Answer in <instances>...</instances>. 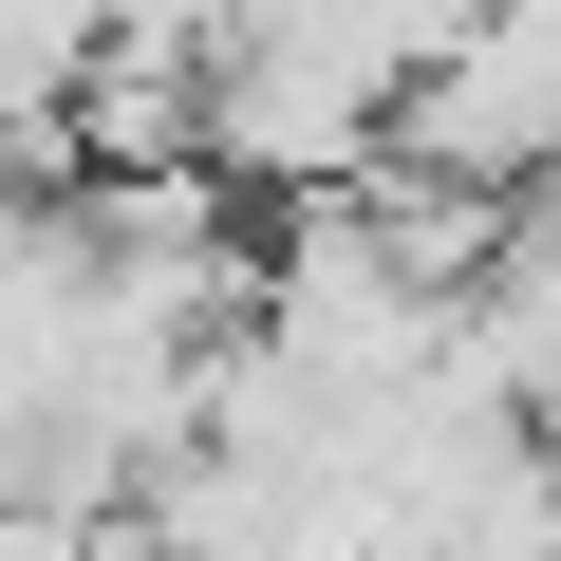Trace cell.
<instances>
[{
  "instance_id": "obj_1",
  "label": "cell",
  "mask_w": 561,
  "mask_h": 561,
  "mask_svg": "<svg viewBox=\"0 0 561 561\" xmlns=\"http://www.w3.org/2000/svg\"><path fill=\"white\" fill-rule=\"evenodd\" d=\"M393 169L486 187V206L561 187V0H468L412 76V113H393Z\"/></svg>"
},
{
  "instance_id": "obj_2",
  "label": "cell",
  "mask_w": 561,
  "mask_h": 561,
  "mask_svg": "<svg viewBox=\"0 0 561 561\" xmlns=\"http://www.w3.org/2000/svg\"><path fill=\"white\" fill-rule=\"evenodd\" d=\"M468 337H486V375L561 431V187H524V206H505V262H486Z\"/></svg>"
}]
</instances>
